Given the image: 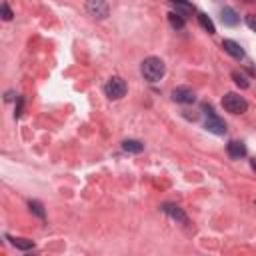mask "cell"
Returning <instances> with one entry per match:
<instances>
[{
    "instance_id": "obj_4",
    "label": "cell",
    "mask_w": 256,
    "mask_h": 256,
    "mask_svg": "<svg viewBox=\"0 0 256 256\" xmlns=\"http://www.w3.org/2000/svg\"><path fill=\"white\" fill-rule=\"evenodd\" d=\"M204 128L208 132H212V134H218V136L226 134V122L218 114H214V110L210 106H206V122H204Z\"/></svg>"
},
{
    "instance_id": "obj_21",
    "label": "cell",
    "mask_w": 256,
    "mask_h": 256,
    "mask_svg": "<svg viewBox=\"0 0 256 256\" xmlns=\"http://www.w3.org/2000/svg\"><path fill=\"white\" fill-rule=\"evenodd\" d=\"M26 256H36V254H26Z\"/></svg>"
},
{
    "instance_id": "obj_18",
    "label": "cell",
    "mask_w": 256,
    "mask_h": 256,
    "mask_svg": "<svg viewBox=\"0 0 256 256\" xmlns=\"http://www.w3.org/2000/svg\"><path fill=\"white\" fill-rule=\"evenodd\" d=\"M0 10H2V18H4V20H12V16H14V14H12V10L8 8V4H6V2H2Z\"/></svg>"
},
{
    "instance_id": "obj_17",
    "label": "cell",
    "mask_w": 256,
    "mask_h": 256,
    "mask_svg": "<svg viewBox=\"0 0 256 256\" xmlns=\"http://www.w3.org/2000/svg\"><path fill=\"white\" fill-rule=\"evenodd\" d=\"M232 78H234V82H236L240 88H248V80H246V76H244V74H240L238 70H234V72H232Z\"/></svg>"
},
{
    "instance_id": "obj_13",
    "label": "cell",
    "mask_w": 256,
    "mask_h": 256,
    "mask_svg": "<svg viewBox=\"0 0 256 256\" xmlns=\"http://www.w3.org/2000/svg\"><path fill=\"white\" fill-rule=\"evenodd\" d=\"M196 18H198L200 26H202V28H204L208 34H214V32H216V28H214V22H212V20H210V18H208L204 12H198V16H196Z\"/></svg>"
},
{
    "instance_id": "obj_2",
    "label": "cell",
    "mask_w": 256,
    "mask_h": 256,
    "mask_svg": "<svg viewBox=\"0 0 256 256\" xmlns=\"http://www.w3.org/2000/svg\"><path fill=\"white\" fill-rule=\"evenodd\" d=\"M222 106H224V110L230 112V114H244V112L248 110V102H246L240 94H236V92H228V94H224V98H222Z\"/></svg>"
},
{
    "instance_id": "obj_12",
    "label": "cell",
    "mask_w": 256,
    "mask_h": 256,
    "mask_svg": "<svg viewBox=\"0 0 256 256\" xmlns=\"http://www.w3.org/2000/svg\"><path fill=\"white\" fill-rule=\"evenodd\" d=\"M122 148H124L126 152H132V154H140V152L144 150V144L138 142V140H124V142H122Z\"/></svg>"
},
{
    "instance_id": "obj_20",
    "label": "cell",
    "mask_w": 256,
    "mask_h": 256,
    "mask_svg": "<svg viewBox=\"0 0 256 256\" xmlns=\"http://www.w3.org/2000/svg\"><path fill=\"white\" fill-rule=\"evenodd\" d=\"M250 166H252V170L256 172V158H252V160H250Z\"/></svg>"
},
{
    "instance_id": "obj_16",
    "label": "cell",
    "mask_w": 256,
    "mask_h": 256,
    "mask_svg": "<svg viewBox=\"0 0 256 256\" xmlns=\"http://www.w3.org/2000/svg\"><path fill=\"white\" fill-rule=\"evenodd\" d=\"M168 20H170L172 28H176V30H182V28H184V18L178 16L176 12H170V14H168Z\"/></svg>"
},
{
    "instance_id": "obj_8",
    "label": "cell",
    "mask_w": 256,
    "mask_h": 256,
    "mask_svg": "<svg viewBox=\"0 0 256 256\" xmlns=\"http://www.w3.org/2000/svg\"><path fill=\"white\" fill-rule=\"evenodd\" d=\"M226 152H228V156H230V158L240 160V158H244V156H246V144H244V142H240V140H230V142H228V146H226Z\"/></svg>"
},
{
    "instance_id": "obj_11",
    "label": "cell",
    "mask_w": 256,
    "mask_h": 256,
    "mask_svg": "<svg viewBox=\"0 0 256 256\" xmlns=\"http://www.w3.org/2000/svg\"><path fill=\"white\" fill-rule=\"evenodd\" d=\"M172 8H174V12H176L178 16H182V18H186V16H190V14L194 12V6H192V4H186V2H176V4H172Z\"/></svg>"
},
{
    "instance_id": "obj_7",
    "label": "cell",
    "mask_w": 256,
    "mask_h": 256,
    "mask_svg": "<svg viewBox=\"0 0 256 256\" xmlns=\"http://www.w3.org/2000/svg\"><path fill=\"white\" fill-rule=\"evenodd\" d=\"M162 212L168 214L172 220H176V222H180V224H186V222H188L184 210H182L180 206H176V204H162Z\"/></svg>"
},
{
    "instance_id": "obj_19",
    "label": "cell",
    "mask_w": 256,
    "mask_h": 256,
    "mask_svg": "<svg viewBox=\"0 0 256 256\" xmlns=\"http://www.w3.org/2000/svg\"><path fill=\"white\" fill-rule=\"evenodd\" d=\"M244 20H246V26H248L252 32H256V14H248Z\"/></svg>"
},
{
    "instance_id": "obj_15",
    "label": "cell",
    "mask_w": 256,
    "mask_h": 256,
    "mask_svg": "<svg viewBox=\"0 0 256 256\" xmlns=\"http://www.w3.org/2000/svg\"><path fill=\"white\" fill-rule=\"evenodd\" d=\"M12 244L20 250H30L34 248V240H28V238H12Z\"/></svg>"
},
{
    "instance_id": "obj_9",
    "label": "cell",
    "mask_w": 256,
    "mask_h": 256,
    "mask_svg": "<svg viewBox=\"0 0 256 256\" xmlns=\"http://www.w3.org/2000/svg\"><path fill=\"white\" fill-rule=\"evenodd\" d=\"M220 20H222V24L224 26H238V22H240V16L236 14V10L234 8H230V6H224L222 10H220Z\"/></svg>"
},
{
    "instance_id": "obj_5",
    "label": "cell",
    "mask_w": 256,
    "mask_h": 256,
    "mask_svg": "<svg viewBox=\"0 0 256 256\" xmlns=\"http://www.w3.org/2000/svg\"><path fill=\"white\" fill-rule=\"evenodd\" d=\"M172 98H174L176 102H180V104H192V102L196 100V94H194V90L188 88V86H178V88H174Z\"/></svg>"
},
{
    "instance_id": "obj_14",
    "label": "cell",
    "mask_w": 256,
    "mask_h": 256,
    "mask_svg": "<svg viewBox=\"0 0 256 256\" xmlns=\"http://www.w3.org/2000/svg\"><path fill=\"white\" fill-rule=\"evenodd\" d=\"M28 208H30V210L40 218V220H44V218H46V212H44V208H42V204H40L38 200H30V202H28Z\"/></svg>"
},
{
    "instance_id": "obj_10",
    "label": "cell",
    "mask_w": 256,
    "mask_h": 256,
    "mask_svg": "<svg viewBox=\"0 0 256 256\" xmlns=\"http://www.w3.org/2000/svg\"><path fill=\"white\" fill-rule=\"evenodd\" d=\"M222 48H224L226 54H230V56L236 58V60H242V58H244L242 46H240L238 42H234V40H222Z\"/></svg>"
},
{
    "instance_id": "obj_6",
    "label": "cell",
    "mask_w": 256,
    "mask_h": 256,
    "mask_svg": "<svg viewBox=\"0 0 256 256\" xmlns=\"http://www.w3.org/2000/svg\"><path fill=\"white\" fill-rule=\"evenodd\" d=\"M86 10L94 16V18H98V20H102V18H106L108 16V12H110V6L106 4V2H100V0H92V2H88L86 4Z\"/></svg>"
},
{
    "instance_id": "obj_1",
    "label": "cell",
    "mask_w": 256,
    "mask_h": 256,
    "mask_svg": "<svg viewBox=\"0 0 256 256\" xmlns=\"http://www.w3.org/2000/svg\"><path fill=\"white\" fill-rule=\"evenodd\" d=\"M140 72L148 82H158L166 72V64L158 56H148V58H144V62L140 66Z\"/></svg>"
},
{
    "instance_id": "obj_3",
    "label": "cell",
    "mask_w": 256,
    "mask_h": 256,
    "mask_svg": "<svg viewBox=\"0 0 256 256\" xmlns=\"http://www.w3.org/2000/svg\"><path fill=\"white\" fill-rule=\"evenodd\" d=\"M126 90H128V86H126V82H124L120 76H112V78H108V82L104 84V92H106V96L112 98V100L122 98V96L126 94Z\"/></svg>"
}]
</instances>
